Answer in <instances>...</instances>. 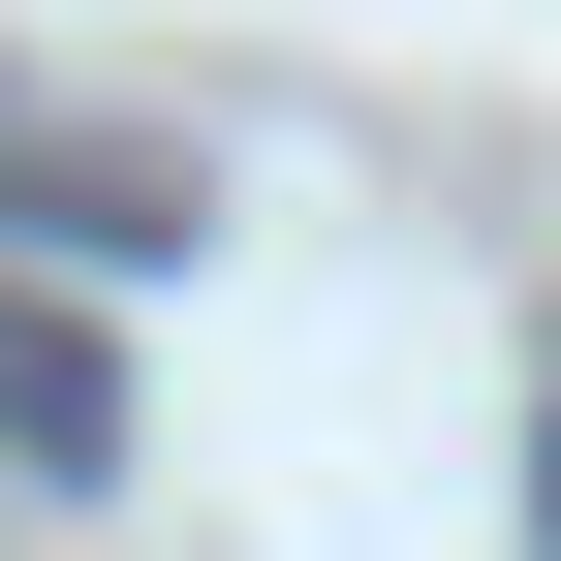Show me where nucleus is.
<instances>
[{"mask_svg": "<svg viewBox=\"0 0 561 561\" xmlns=\"http://www.w3.org/2000/svg\"><path fill=\"white\" fill-rule=\"evenodd\" d=\"M530 530H561V437H530Z\"/></svg>", "mask_w": 561, "mask_h": 561, "instance_id": "1", "label": "nucleus"}]
</instances>
